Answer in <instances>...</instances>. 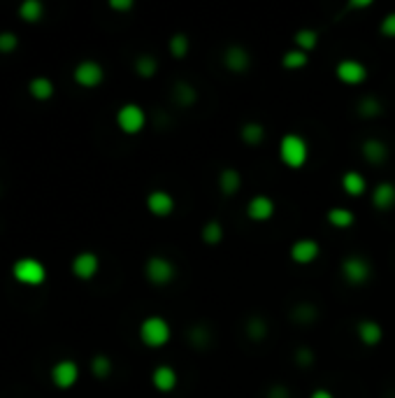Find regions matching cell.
I'll return each mask as SVG.
<instances>
[{"mask_svg": "<svg viewBox=\"0 0 395 398\" xmlns=\"http://www.w3.org/2000/svg\"><path fill=\"white\" fill-rule=\"evenodd\" d=\"M342 189L346 196L351 198H360L367 191V180L363 177V172L358 170H346L342 175Z\"/></svg>", "mask_w": 395, "mask_h": 398, "instance_id": "20", "label": "cell"}, {"mask_svg": "<svg viewBox=\"0 0 395 398\" xmlns=\"http://www.w3.org/2000/svg\"><path fill=\"white\" fill-rule=\"evenodd\" d=\"M279 158L286 168H293V170L303 168L307 158H310V144H307L305 138L298 135V133H286L279 140Z\"/></svg>", "mask_w": 395, "mask_h": 398, "instance_id": "1", "label": "cell"}, {"mask_svg": "<svg viewBox=\"0 0 395 398\" xmlns=\"http://www.w3.org/2000/svg\"><path fill=\"white\" fill-rule=\"evenodd\" d=\"M335 77L346 86H358L367 79V68L358 58H342L335 65Z\"/></svg>", "mask_w": 395, "mask_h": 398, "instance_id": "7", "label": "cell"}, {"mask_svg": "<svg viewBox=\"0 0 395 398\" xmlns=\"http://www.w3.org/2000/svg\"><path fill=\"white\" fill-rule=\"evenodd\" d=\"M28 94H31V98H35L40 103L49 101L53 96V82L49 77H33L28 82Z\"/></svg>", "mask_w": 395, "mask_h": 398, "instance_id": "26", "label": "cell"}, {"mask_svg": "<svg viewBox=\"0 0 395 398\" xmlns=\"http://www.w3.org/2000/svg\"><path fill=\"white\" fill-rule=\"evenodd\" d=\"M91 373L98 380H107L112 375V359L107 354H96L91 359Z\"/></svg>", "mask_w": 395, "mask_h": 398, "instance_id": "35", "label": "cell"}, {"mask_svg": "<svg viewBox=\"0 0 395 398\" xmlns=\"http://www.w3.org/2000/svg\"><path fill=\"white\" fill-rule=\"evenodd\" d=\"M217 184L224 196H235V194H239V189H242V172L237 168H224L219 172Z\"/></svg>", "mask_w": 395, "mask_h": 398, "instance_id": "19", "label": "cell"}, {"mask_svg": "<svg viewBox=\"0 0 395 398\" xmlns=\"http://www.w3.org/2000/svg\"><path fill=\"white\" fill-rule=\"evenodd\" d=\"M44 15V5L40 0H24L22 8H19V17L24 19L26 24H37Z\"/></svg>", "mask_w": 395, "mask_h": 398, "instance_id": "31", "label": "cell"}, {"mask_svg": "<svg viewBox=\"0 0 395 398\" xmlns=\"http://www.w3.org/2000/svg\"><path fill=\"white\" fill-rule=\"evenodd\" d=\"M358 117L360 119H377L384 115V105L377 96H363L358 101Z\"/></svg>", "mask_w": 395, "mask_h": 398, "instance_id": "29", "label": "cell"}, {"mask_svg": "<svg viewBox=\"0 0 395 398\" xmlns=\"http://www.w3.org/2000/svg\"><path fill=\"white\" fill-rule=\"evenodd\" d=\"M339 270H342V277L346 280V284H351V287H363L372 277V263L370 258H365L363 254L344 256L342 263H339Z\"/></svg>", "mask_w": 395, "mask_h": 398, "instance_id": "5", "label": "cell"}, {"mask_svg": "<svg viewBox=\"0 0 395 398\" xmlns=\"http://www.w3.org/2000/svg\"><path fill=\"white\" fill-rule=\"evenodd\" d=\"M293 361H296L300 368H310V366H314V361H317V354H314L312 347L300 345V347L293 351Z\"/></svg>", "mask_w": 395, "mask_h": 398, "instance_id": "36", "label": "cell"}, {"mask_svg": "<svg viewBox=\"0 0 395 398\" xmlns=\"http://www.w3.org/2000/svg\"><path fill=\"white\" fill-rule=\"evenodd\" d=\"M167 49H170V54L177 58V61H182V58H186V54H189L191 49V40L186 33H175L170 40H167Z\"/></svg>", "mask_w": 395, "mask_h": 398, "instance_id": "32", "label": "cell"}, {"mask_svg": "<svg viewBox=\"0 0 395 398\" xmlns=\"http://www.w3.org/2000/svg\"><path fill=\"white\" fill-rule=\"evenodd\" d=\"M51 382L58 389H72L79 380V366L72 359H61L51 368Z\"/></svg>", "mask_w": 395, "mask_h": 398, "instance_id": "9", "label": "cell"}, {"mask_svg": "<svg viewBox=\"0 0 395 398\" xmlns=\"http://www.w3.org/2000/svg\"><path fill=\"white\" fill-rule=\"evenodd\" d=\"M72 77H75V82L79 86H84V89H96V86L103 84L105 70L98 61H82V63H77Z\"/></svg>", "mask_w": 395, "mask_h": 398, "instance_id": "10", "label": "cell"}, {"mask_svg": "<svg viewBox=\"0 0 395 398\" xmlns=\"http://www.w3.org/2000/svg\"><path fill=\"white\" fill-rule=\"evenodd\" d=\"M12 277H15L19 284H26V287H42L47 282V268L37 258L26 256L15 261V265H12Z\"/></svg>", "mask_w": 395, "mask_h": 398, "instance_id": "4", "label": "cell"}, {"mask_svg": "<svg viewBox=\"0 0 395 398\" xmlns=\"http://www.w3.org/2000/svg\"><path fill=\"white\" fill-rule=\"evenodd\" d=\"M172 101L179 108H193L198 103V89L191 82H177L172 86Z\"/></svg>", "mask_w": 395, "mask_h": 398, "instance_id": "21", "label": "cell"}, {"mask_svg": "<svg viewBox=\"0 0 395 398\" xmlns=\"http://www.w3.org/2000/svg\"><path fill=\"white\" fill-rule=\"evenodd\" d=\"M360 154L370 165H384L388 161V154H391V149H388V144L384 140H379V138H367L360 144Z\"/></svg>", "mask_w": 395, "mask_h": 398, "instance_id": "15", "label": "cell"}, {"mask_svg": "<svg viewBox=\"0 0 395 398\" xmlns=\"http://www.w3.org/2000/svg\"><path fill=\"white\" fill-rule=\"evenodd\" d=\"M293 42H296V49L310 54V51L319 47V33L314 28H300L296 31V35H293Z\"/></svg>", "mask_w": 395, "mask_h": 398, "instance_id": "30", "label": "cell"}, {"mask_svg": "<svg viewBox=\"0 0 395 398\" xmlns=\"http://www.w3.org/2000/svg\"><path fill=\"white\" fill-rule=\"evenodd\" d=\"M19 47V38L17 33L12 31H3L0 33V54H12Z\"/></svg>", "mask_w": 395, "mask_h": 398, "instance_id": "37", "label": "cell"}, {"mask_svg": "<svg viewBox=\"0 0 395 398\" xmlns=\"http://www.w3.org/2000/svg\"><path fill=\"white\" fill-rule=\"evenodd\" d=\"M137 333H140V340H142L146 347L158 349V347H165V345L170 342L172 329H170V324H167L165 317L151 315V317H146V320H142Z\"/></svg>", "mask_w": 395, "mask_h": 398, "instance_id": "2", "label": "cell"}, {"mask_svg": "<svg viewBox=\"0 0 395 398\" xmlns=\"http://www.w3.org/2000/svg\"><path fill=\"white\" fill-rule=\"evenodd\" d=\"M379 31H381V35L384 38H395V12H388V15L381 19V24H379Z\"/></svg>", "mask_w": 395, "mask_h": 398, "instance_id": "38", "label": "cell"}, {"mask_svg": "<svg viewBox=\"0 0 395 398\" xmlns=\"http://www.w3.org/2000/svg\"><path fill=\"white\" fill-rule=\"evenodd\" d=\"M326 219L333 229H339V231L351 229L353 224H356V215H353V210H349V208H330Z\"/></svg>", "mask_w": 395, "mask_h": 398, "instance_id": "23", "label": "cell"}, {"mask_svg": "<svg viewBox=\"0 0 395 398\" xmlns=\"http://www.w3.org/2000/svg\"><path fill=\"white\" fill-rule=\"evenodd\" d=\"M317 317H319V310L314 303H298L293 305L291 310V322L300 324V326H310V324L317 322Z\"/></svg>", "mask_w": 395, "mask_h": 398, "instance_id": "25", "label": "cell"}, {"mask_svg": "<svg viewBox=\"0 0 395 398\" xmlns=\"http://www.w3.org/2000/svg\"><path fill=\"white\" fill-rule=\"evenodd\" d=\"M244 331H246V338H249L251 342H263L267 338V333H270V326H267V322L263 320V317L253 315V317L246 320Z\"/></svg>", "mask_w": 395, "mask_h": 398, "instance_id": "27", "label": "cell"}, {"mask_svg": "<svg viewBox=\"0 0 395 398\" xmlns=\"http://www.w3.org/2000/svg\"><path fill=\"white\" fill-rule=\"evenodd\" d=\"M135 8L133 0H110V10H117V12H128Z\"/></svg>", "mask_w": 395, "mask_h": 398, "instance_id": "40", "label": "cell"}, {"mask_svg": "<svg viewBox=\"0 0 395 398\" xmlns=\"http://www.w3.org/2000/svg\"><path fill=\"white\" fill-rule=\"evenodd\" d=\"M372 8V0H351L349 3V10H367Z\"/></svg>", "mask_w": 395, "mask_h": 398, "instance_id": "41", "label": "cell"}, {"mask_svg": "<svg viewBox=\"0 0 395 398\" xmlns=\"http://www.w3.org/2000/svg\"><path fill=\"white\" fill-rule=\"evenodd\" d=\"M321 254V244L314 240V238H298L293 240L291 249H289V256L293 263L298 265H310L319 258Z\"/></svg>", "mask_w": 395, "mask_h": 398, "instance_id": "8", "label": "cell"}, {"mask_svg": "<svg viewBox=\"0 0 395 398\" xmlns=\"http://www.w3.org/2000/svg\"><path fill=\"white\" fill-rule=\"evenodd\" d=\"M310 398H335V394L330 389H326V387H319V389H314L312 391V396Z\"/></svg>", "mask_w": 395, "mask_h": 398, "instance_id": "42", "label": "cell"}, {"mask_svg": "<svg viewBox=\"0 0 395 398\" xmlns=\"http://www.w3.org/2000/svg\"><path fill=\"white\" fill-rule=\"evenodd\" d=\"M186 340L193 349H207L212 345V331L205 324H193V326L186 331Z\"/></svg>", "mask_w": 395, "mask_h": 398, "instance_id": "24", "label": "cell"}, {"mask_svg": "<svg viewBox=\"0 0 395 398\" xmlns=\"http://www.w3.org/2000/svg\"><path fill=\"white\" fill-rule=\"evenodd\" d=\"M146 210H149L153 217H170L172 212H175V198L163 189H156L146 196Z\"/></svg>", "mask_w": 395, "mask_h": 398, "instance_id": "16", "label": "cell"}, {"mask_svg": "<svg viewBox=\"0 0 395 398\" xmlns=\"http://www.w3.org/2000/svg\"><path fill=\"white\" fill-rule=\"evenodd\" d=\"M144 277L149 280V284H153V287H167V284L175 282L177 265L167 256L153 254L144 261Z\"/></svg>", "mask_w": 395, "mask_h": 398, "instance_id": "3", "label": "cell"}, {"mask_svg": "<svg viewBox=\"0 0 395 398\" xmlns=\"http://www.w3.org/2000/svg\"><path fill=\"white\" fill-rule=\"evenodd\" d=\"M151 384L153 389L160 391V394H170V391L177 389L179 384V375L177 370L172 366H167V363H160V366H156L151 370Z\"/></svg>", "mask_w": 395, "mask_h": 398, "instance_id": "14", "label": "cell"}, {"mask_svg": "<svg viewBox=\"0 0 395 398\" xmlns=\"http://www.w3.org/2000/svg\"><path fill=\"white\" fill-rule=\"evenodd\" d=\"M356 338L365 345V347H374V345H379L384 340V329H381V324L374 320H360L356 326Z\"/></svg>", "mask_w": 395, "mask_h": 398, "instance_id": "18", "label": "cell"}, {"mask_svg": "<svg viewBox=\"0 0 395 398\" xmlns=\"http://www.w3.org/2000/svg\"><path fill=\"white\" fill-rule=\"evenodd\" d=\"M265 398H291V389L286 387V384L277 382L265 391Z\"/></svg>", "mask_w": 395, "mask_h": 398, "instance_id": "39", "label": "cell"}, {"mask_svg": "<svg viewBox=\"0 0 395 398\" xmlns=\"http://www.w3.org/2000/svg\"><path fill=\"white\" fill-rule=\"evenodd\" d=\"M221 63H224V68L230 70L233 75H244V72L251 68V54L249 49L239 47V44H230V47L224 51V56H221Z\"/></svg>", "mask_w": 395, "mask_h": 398, "instance_id": "11", "label": "cell"}, {"mask_svg": "<svg viewBox=\"0 0 395 398\" xmlns=\"http://www.w3.org/2000/svg\"><path fill=\"white\" fill-rule=\"evenodd\" d=\"M246 217L251 219V222H270V219L274 217V201L270 196L265 194H258L249 198V203H246Z\"/></svg>", "mask_w": 395, "mask_h": 398, "instance_id": "13", "label": "cell"}, {"mask_svg": "<svg viewBox=\"0 0 395 398\" xmlns=\"http://www.w3.org/2000/svg\"><path fill=\"white\" fill-rule=\"evenodd\" d=\"M117 126L126 135H137L146 126V112L137 103H126L117 110Z\"/></svg>", "mask_w": 395, "mask_h": 398, "instance_id": "6", "label": "cell"}, {"mask_svg": "<svg viewBox=\"0 0 395 398\" xmlns=\"http://www.w3.org/2000/svg\"><path fill=\"white\" fill-rule=\"evenodd\" d=\"M370 201L374 205V210L379 212H388L395 208V184L393 182H379L374 184Z\"/></svg>", "mask_w": 395, "mask_h": 398, "instance_id": "17", "label": "cell"}, {"mask_svg": "<svg viewBox=\"0 0 395 398\" xmlns=\"http://www.w3.org/2000/svg\"><path fill=\"white\" fill-rule=\"evenodd\" d=\"M98 270H100V258L98 254H93V251H79V254L72 258V275H75L77 280L89 282L98 275Z\"/></svg>", "mask_w": 395, "mask_h": 398, "instance_id": "12", "label": "cell"}, {"mask_svg": "<svg viewBox=\"0 0 395 398\" xmlns=\"http://www.w3.org/2000/svg\"><path fill=\"white\" fill-rule=\"evenodd\" d=\"M307 63H310V54H305L300 49H289L281 56V68L286 70H303Z\"/></svg>", "mask_w": 395, "mask_h": 398, "instance_id": "34", "label": "cell"}, {"mask_svg": "<svg viewBox=\"0 0 395 398\" xmlns=\"http://www.w3.org/2000/svg\"><path fill=\"white\" fill-rule=\"evenodd\" d=\"M200 238H203L205 244H210V247H217L224 240V224L219 222V219H210V222L203 224V229H200Z\"/></svg>", "mask_w": 395, "mask_h": 398, "instance_id": "28", "label": "cell"}, {"mask_svg": "<svg viewBox=\"0 0 395 398\" xmlns=\"http://www.w3.org/2000/svg\"><path fill=\"white\" fill-rule=\"evenodd\" d=\"M239 140L249 147H258L265 140V126L260 122H244L239 126Z\"/></svg>", "mask_w": 395, "mask_h": 398, "instance_id": "22", "label": "cell"}, {"mask_svg": "<svg viewBox=\"0 0 395 398\" xmlns=\"http://www.w3.org/2000/svg\"><path fill=\"white\" fill-rule=\"evenodd\" d=\"M133 65H135V72L142 79L156 77V72H158V61H156V56H151V54H140Z\"/></svg>", "mask_w": 395, "mask_h": 398, "instance_id": "33", "label": "cell"}]
</instances>
